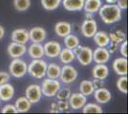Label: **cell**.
Instances as JSON below:
<instances>
[{
    "instance_id": "6da1fadb",
    "label": "cell",
    "mask_w": 128,
    "mask_h": 114,
    "mask_svg": "<svg viewBox=\"0 0 128 114\" xmlns=\"http://www.w3.org/2000/svg\"><path fill=\"white\" fill-rule=\"evenodd\" d=\"M98 14L105 24H114L122 19V10L117 4H105L102 5L98 10Z\"/></svg>"
},
{
    "instance_id": "7a4b0ae2",
    "label": "cell",
    "mask_w": 128,
    "mask_h": 114,
    "mask_svg": "<svg viewBox=\"0 0 128 114\" xmlns=\"http://www.w3.org/2000/svg\"><path fill=\"white\" fill-rule=\"evenodd\" d=\"M47 63L42 58L32 59V61L28 65L27 72L36 79H42L46 76L47 71Z\"/></svg>"
},
{
    "instance_id": "3957f363",
    "label": "cell",
    "mask_w": 128,
    "mask_h": 114,
    "mask_svg": "<svg viewBox=\"0 0 128 114\" xmlns=\"http://www.w3.org/2000/svg\"><path fill=\"white\" fill-rule=\"evenodd\" d=\"M73 51L80 65L89 66L93 62V49L89 47L78 45L76 48L73 49Z\"/></svg>"
},
{
    "instance_id": "277c9868",
    "label": "cell",
    "mask_w": 128,
    "mask_h": 114,
    "mask_svg": "<svg viewBox=\"0 0 128 114\" xmlns=\"http://www.w3.org/2000/svg\"><path fill=\"white\" fill-rule=\"evenodd\" d=\"M42 95L46 97H54L58 93V89L61 87V84L58 79H51L47 78L44 79L42 82V85L40 86Z\"/></svg>"
},
{
    "instance_id": "5b68a950",
    "label": "cell",
    "mask_w": 128,
    "mask_h": 114,
    "mask_svg": "<svg viewBox=\"0 0 128 114\" xmlns=\"http://www.w3.org/2000/svg\"><path fill=\"white\" fill-rule=\"evenodd\" d=\"M28 65L24 60L20 58H14L9 66V72L12 76L16 78H22L26 75Z\"/></svg>"
},
{
    "instance_id": "8992f818",
    "label": "cell",
    "mask_w": 128,
    "mask_h": 114,
    "mask_svg": "<svg viewBox=\"0 0 128 114\" xmlns=\"http://www.w3.org/2000/svg\"><path fill=\"white\" fill-rule=\"evenodd\" d=\"M78 75V71L73 66L69 65V64H65L61 68L59 78H60V80L63 84L69 85V84H72L73 82H75L76 80Z\"/></svg>"
},
{
    "instance_id": "52a82bcc",
    "label": "cell",
    "mask_w": 128,
    "mask_h": 114,
    "mask_svg": "<svg viewBox=\"0 0 128 114\" xmlns=\"http://www.w3.org/2000/svg\"><path fill=\"white\" fill-rule=\"evenodd\" d=\"M25 96L32 103V105L39 103L42 97V91L40 86L36 84H32L29 87H27L25 90Z\"/></svg>"
},
{
    "instance_id": "ba28073f",
    "label": "cell",
    "mask_w": 128,
    "mask_h": 114,
    "mask_svg": "<svg viewBox=\"0 0 128 114\" xmlns=\"http://www.w3.org/2000/svg\"><path fill=\"white\" fill-rule=\"evenodd\" d=\"M80 32L84 37L92 38L95 35V33L98 32L96 22L94 19H85L81 24Z\"/></svg>"
},
{
    "instance_id": "9c48e42d",
    "label": "cell",
    "mask_w": 128,
    "mask_h": 114,
    "mask_svg": "<svg viewBox=\"0 0 128 114\" xmlns=\"http://www.w3.org/2000/svg\"><path fill=\"white\" fill-rule=\"evenodd\" d=\"M68 103H69L70 109L78 110V109H82L84 107V105L87 103V97L84 96L82 93L75 92L70 95L69 99H68Z\"/></svg>"
},
{
    "instance_id": "30bf717a",
    "label": "cell",
    "mask_w": 128,
    "mask_h": 114,
    "mask_svg": "<svg viewBox=\"0 0 128 114\" xmlns=\"http://www.w3.org/2000/svg\"><path fill=\"white\" fill-rule=\"evenodd\" d=\"M7 51H8L9 56L12 57V59L14 58H20L27 52V48L25 44L16 43V42L12 41V43L9 44V46H8Z\"/></svg>"
},
{
    "instance_id": "8fae6325",
    "label": "cell",
    "mask_w": 128,
    "mask_h": 114,
    "mask_svg": "<svg viewBox=\"0 0 128 114\" xmlns=\"http://www.w3.org/2000/svg\"><path fill=\"white\" fill-rule=\"evenodd\" d=\"M110 55L107 47H98L93 50V61L96 64H106L110 59Z\"/></svg>"
},
{
    "instance_id": "7c38bea8",
    "label": "cell",
    "mask_w": 128,
    "mask_h": 114,
    "mask_svg": "<svg viewBox=\"0 0 128 114\" xmlns=\"http://www.w3.org/2000/svg\"><path fill=\"white\" fill-rule=\"evenodd\" d=\"M44 48V55L49 58H56L58 57V54L61 50V46L56 41H50L43 46Z\"/></svg>"
},
{
    "instance_id": "4fadbf2b",
    "label": "cell",
    "mask_w": 128,
    "mask_h": 114,
    "mask_svg": "<svg viewBox=\"0 0 128 114\" xmlns=\"http://www.w3.org/2000/svg\"><path fill=\"white\" fill-rule=\"evenodd\" d=\"M47 36L46 30L42 27H34L29 31V39L32 43H41Z\"/></svg>"
},
{
    "instance_id": "5bb4252c",
    "label": "cell",
    "mask_w": 128,
    "mask_h": 114,
    "mask_svg": "<svg viewBox=\"0 0 128 114\" xmlns=\"http://www.w3.org/2000/svg\"><path fill=\"white\" fill-rule=\"evenodd\" d=\"M113 70L118 75H127L128 61L126 57H118L113 62Z\"/></svg>"
},
{
    "instance_id": "9a60e30c",
    "label": "cell",
    "mask_w": 128,
    "mask_h": 114,
    "mask_svg": "<svg viewBox=\"0 0 128 114\" xmlns=\"http://www.w3.org/2000/svg\"><path fill=\"white\" fill-rule=\"evenodd\" d=\"M93 95H94L96 102L98 104H107L112 99V95H111V92L109 91V89L103 87L96 88Z\"/></svg>"
},
{
    "instance_id": "2e32d148",
    "label": "cell",
    "mask_w": 128,
    "mask_h": 114,
    "mask_svg": "<svg viewBox=\"0 0 128 114\" xmlns=\"http://www.w3.org/2000/svg\"><path fill=\"white\" fill-rule=\"evenodd\" d=\"M14 86L7 82L5 84L0 85V100L4 102H9L14 98Z\"/></svg>"
},
{
    "instance_id": "e0dca14e",
    "label": "cell",
    "mask_w": 128,
    "mask_h": 114,
    "mask_svg": "<svg viewBox=\"0 0 128 114\" xmlns=\"http://www.w3.org/2000/svg\"><path fill=\"white\" fill-rule=\"evenodd\" d=\"M11 39L12 42L20 44H26L30 39H29V31L26 29H16L14 30L11 35Z\"/></svg>"
},
{
    "instance_id": "ac0fdd59",
    "label": "cell",
    "mask_w": 128,
    "mask_h": 114,
    "mask_svg": "<svg viewBox=\"0 0 128 114\" xmlns=\"http://www.w3.org/2000/svg\"><path fill=\"white\" fill-rule=\"evenodd\" d=\"M54 33L58 35L59 37H65L68 34L72 33V25L69 22L60 21L58 22L54 26Z\"/></svg>"
},
{
    "instance_id": "d6986e66",
    "label": "cell",
    "mask_w": 128,
    "mask_h": 114,
    "mask_svg": "<svg viewBox=\"0 0 128 114\" xmlns=\"http://www.w3.org/2000/svg\"><path fill=\"white\" fill-rule=\"evenodd\" d=\"M85 0H61L65 10L69 11H80L83 10Z\"/></svg>"
},
{
    "instance_id": "ffe728a7",
    "label": "cell",
    "mask_w": 128,
    "mask_h": 114,
    "mask_svg": "<svg viewBox=\"0 0 128 114\" xmlns=\"http://www.w3.org/2000/svg\"><path fill=\"white\" fill-rule=\"evenodd\" d=\"M28 54L32 59H39L44 56V48L41 43H32L28 48Z\"/></svg>"
},
{
    "instance_id": "44dd1931",
    "label": "cell",
    "mask_w": 128,
    "mask_h": 114,
    "mask_svg": "<svg viewBox=\"0 0 128 114\" xmlns=\"http://www.w3.org/2000/svg\"><path fill=\"white\" fill-rule=\"evenodd\" d=\"M93 78L104 80L109 75V69L105 64H96L92 70Z\"/></svg>"
},
{
    "instance_id": "7402d4cb",
    "label": "cell",
    "mask_w": 128,
    "mask_h": 114,
    "mask_svg": "<svg viewBox=\"0 0 128 114\" xmlns=\"http://www.w3.org/2000/svg\"><path fill=\"white\" fill-rule=\"evenodd\" d=\"M16 110L18 113H25L28 112L31 108H32V103L27 99L26 96H22L16 99V103H14Z\"/></svg>"
},
{
    "instance_id": "603a6c76",
    "label": "cell",
    "mask_w": 128,
    "mask_h": 114,
    "mask_svg": "<svg viewBox=\"0 0 128 114\" xmlns=\"http://www.w3.org/2000/svg\"><path fill=\"white\" fill-rule=\"evenodd\" d=\"M95 43L98 45V47H107L110 43L109 34L106 32H96L95 35L93 36Z\"/></svg>"
},
{
    "instance_id": "cb8c5ba5",
    "label": "cell",
    "mask_w": 128,
    "mask_h": 114,
    "mask_svg": "<svg viewBox=\"0 0 128 114\" xmlns=\"http://www.w3.org/2000/svg\"><path fill=\"white\" fill-rule=\"evenodd\" d=\"M58 57L60 59V62L65 64H71L76 59V55L73 51V49H70L68 48L61 49L58 54Z\"/></svg>"
},
{
    "instance_id": "d4e9b609",
    "label": "cell",
    "mask_w": 128,
    "mask_h": 114,
    "mask_svg": "<svg viewBox=\"0 0 128 114\" xmlns=\"http://www.w3.org/2000/svg\"><path fill=\"white\" fill-rule=\"evenodd\" d=\"M102 5V0H85L83 5V10L85 11V12L95 13L96 11H98Z\"/></svg>"
},
{
    "instance_id": "484cf974",
    "label": "cell",
    "mask_w": 128,
    "mask_h": 114,
    "mask_svg": "<svg viewBox=\"0 0 128 114\" xmlns=\"http://www.w3.org/2000/svg\"><path fill=\"white\" fill-rule=\"evenodd\" d=\"M95 91V87L92 81L89 80H83L80 82V92L82 93L84 96L89 97L90 95H93V93Z\"/></svg>"
},
{
    "instance_id": "4316f807",
    "label": "cell",
    "mask_w": 128,
    "mask_h": 114,
    "mask_svg": "<svg viewBox=\"0 0 128 114\" xmlns=\"http://www.w3.org/2000/svg\"><path fill=\"white\" fill-rule=\"evenodd\" d=\"M60 71H61V68L56 63H51L47 65L46 75L51 79H58L60 75Z\"/></svg>"
},
{
    "instance_id": "83f0119b",
    "label": "cell",
    "mask_w": 128,
    "mask_h": 114,
    "mask_svg": "<svg viewBox=\"0 0 128 114\" xmlns=\"http://www.w3.org/2000/svg\"><path fill=\"white\" fill-rule=\"evenodd\" d=\"M64 45H65V48L74 49L80 45V39L76 35L70 33L67 36L64 37Z\"/></svg>"
},
{
    "instance_id": "f1b7e54d",
    "label": "cell",
    "mask_w": 128,
    "mask_h": 114,
    "mask_svg": "<svg viewBox=\"0 0 128 114\" xmlns=\"http://www.w3.org/2000/svg\"><path fill=\"white\" fill-rule=\"evenodd\" d=\"M82 112L83 113H102V107L96 103H86L84 105V107L82 108Z\"/></svg>"
},
{
    "instance_id": "f546056e",
    "label": "cell",
    "mask_w": 128,
    "mask_h": 114,
    "mask_svg": "<svg viewBox=\"0 0 128 114\" xmlns=\"http://www.w3.org/2000/svg\"><path fill=\"white\" fill-rule=\"evenodd\" d=\"M108 34L110 38V42H114L118 45H120L124 40H126V35L122 31H116L115 33H108Z\"/></svg>"
},
{
    "instance_id": "4dcf8cb0",
    "label": "cell",
    "mask_w": 128,
    "mask_h": 114,
    "mask_svg": "<svg viewBox=\"0 0 128 114\" xmlns=\"http://www.w3.org/2000/svg\"><path fill=\"white\" fill-rule=\"evenodd\" d=\"M42 7L46 11H54L61 4V0H41Z\"/></svg>"
},
{
    "instance_id": "1f68e13d",
    "label": "cell",
    "mask_w": 128,
    "mask_h": 114,
    "mask_svg": "<svg viewBox=\"0 0 128 114\" xmlns=\"http://www.w3.org/2000/svg\"><path fill=\"white\" fill-rule=\"evenodd\" d=\"M31 6V0H14V7L16 11H25Z\"/></svg>"
},
{
    "instance_id": "d6a6232c",
    "label": "cell",
    "mask_w": 128,
    "mask_h": 114,
    "mask_svg": "<svg viewBox=\"0 0 128 114\" xmlns=\"http://www.w3.org/2000/svg\"><path fill=\"white\" fill-rule=\"evenodd\" d=\"M127 75H122L120 77V79L117 81V87L118 89L123 94H127Z\"/></svg>"
},
{
    "instance_id": "836d02e7",
    "label": "cell",
    "mask_w": 128,
    "mask_h": 114,
    "mask_svg": "<svg viewBox=\"0 0 128 114\" xmlns=\"http://www.w3.org/2000/svg\"><path fill=\"white\" fill-rule=\"evenodd\" d=\"M72 92L69 87H60L58 93L56 94V96L58 98V100H68Z\"/></svg>"
},
{
    "instance_id": "e575fe53",
    "label": "cell",
    "mask_w": 128,
    "mask_h": 114,
    "mask_svg": "<svg viewBox=\"0 0 128 114\" xmlns=\"http://www.w3.org/2000/svg\"><path fill=\"white\" fill-rule=\"evenodd\" d=\"M58 108L59 112H66V111H68L70 109L68 100H58Z\"/></svg>"
},
{
    "instance_id": "d590c367",
    "label": "cell",
    "mask_w": 128,
    "mask_h": 114,
    "mask_svg": "<svg viewBox=\"0 0 128 114\" xmlns=\"http://www.w3.org/2000/svg\"><path fill=\"white\" fill-rule=\"evenodd\" d=\"M1 112L2 113H18L16 109V107H14V105H12V104L6 105L5 107L2 109Z\"/></svg>"
},
{
    "instance_id": "8d00e7d4",
    "label": "cell",
    "mask_w": 128,
    "mask_h": 114,
    "mask_svg": "<svg viewBox=\"0 0 128 114\" xmlns=\"http://www.w3.org/2000/svg\"><path fill=\"white\" fill-rule=\"evenodd\" d=\"M10 79H11V74L10 73L5 72V71H0V85L9 82Z\"/></svg>"
},
{
    "instance_id": "74e56055",
    "label": "cell",
    "mask_w": 128,
    "mask_h": 114,
    "mask_svg": "<svg viewBox=\"0 0 128 114\" xmlns=\"http://www.w3.org/2000/svg\"><path fill=\"white\" fill-rule=\"evenodd\" d=\"M127 45L128 42L127 40H124L123 42L120 43V54L122 55V57H126L127 58Z\"/></svg>"
},
{
    "instance_id": "f35d334b",
    "label": "cell",
    "mask_w": 128,
    "mask_h": 114,
    "mask_svg": "<svg viewBox=\"0 0 128 114\" xmlns=\"http://www.w3.org/2000/svg\"><path fill=\"white\" fill-rule=\"evenodd\" d=\"M108 47V51H109V53L110 54H113V53H115L116 51L118 50V45L116 43H114V42H110L109 45L107 46Z\"/></svg>"
},
{
    "instance_id": "ab89813d",
    "label": "cell",
    "mask_w": 128,
    "mask_h": 114,
    "mask_svg": "<svg viewBox=\"0 0 128 114\" xmlns=\"http://www.w3.org/2000/svg\"><path fill=\"white\" fill-rule=\"evenodd\" d=\"M93 85H94V87L95 89L96 88H98V87H102L104 86V81L102 80V79H98V78H94V80L92 81Z\"/></svg>"
},
{
    "instance_id": "60d3db41",
    "label": "cell",
    "mask_w": 128,
    "mask_h": 114,
    "mask_svg": "<svg viewBox=\"0 0 128 114\" xmlns=\"http://www.w3.org/2000/svg\"><path fill=\"white\" fill-rule=\"evenodd\" d=\"M116 4L118 6V8L122 11V10H126L127 9V0H117Z\"/></svg>"
},
{
    "instance_id": "b9f144b4",
    "label": "cell",
    "mask_w": 128,
    "mask_h": 114,
    "mask_svg": "<svg viewBox=\"0 0 128 114\" xmlns=\"http://www.w3.org/2000/svg\"><path fill=\"white\" fill-rule=\"evenodd\" d=\"M50 112H51V113H58L59 110H58V104L52 103V105H51V109H50Z\"/></svg>"
},
{
    "instance_id": "7bdbcfd3",
    "label": "cell",
    "mask_w": 128,
    "mask_h": 114,
    "mask_svg": "<svg viewBox=\"0 0 128 114\" xmlns=\"http://www.w3.org/2000/svg\"><path fill=\"white\" fill-rule=\"evenodd\" d=\"M5 29H4V27H2L1 25H0V40H2L3 38H4V36H5Z\"/></svg>"
},
{
    "instance_id": "ee69618b",
    "label": "cell",
    "mask_w": 128,
    "mask_h": 114,
    "mask_svg": "<svg viewBox=\"0 0 128 114\" xmlns=\"http://www.w3.org/2000/svg\"><path fill=\"white\" fill-rule=\"evenodd\" d=\"M85 18L86 19H94V13L85 12Z\"/></svg>"
},
{
    "instance_id": "f6af8a7d",
    "label": "cell",
    "mask_w": 128,
    "mask_h": 114,
    "mask_svg": "<svg viewBox=\"0 0 128 114\" xmlns=\"http://www.w3.org/2000/svg\"><path fill=\"white\" fill-rule=\"evenodd\" d=\"M107 4H116L117 0H105Z\"/></svg>"
},
{
    "instance_id": "bcb514c9",
    "label": "cell",
    "mask_w": 128,
    "mask_h": 114,
    "mask_svg": "<svg viewBox=\"0 0 128 114\" xmlns=\"http://www.w3.org/2000/svg\"><path fill=\"white\" fill-rule=\"evenodd\" d=\"M0 107H1V100H0Z\"/></svg>"
}]
</instances>
